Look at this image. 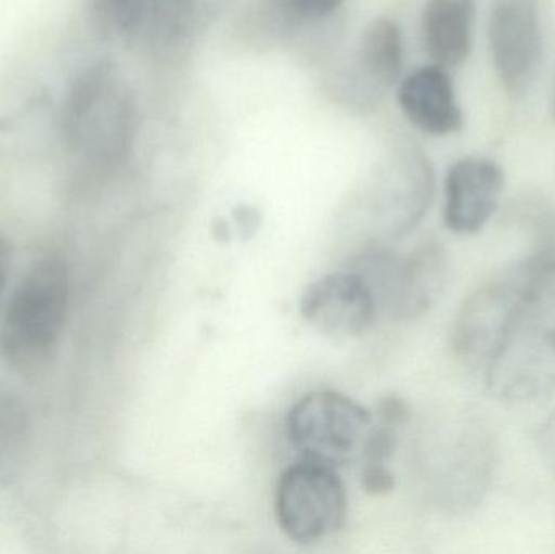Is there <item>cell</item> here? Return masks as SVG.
Returning <instances> with one entry per match:
<instances>
[{"mask_svg": "<svg viewBox=\"0 0 555 554\" xmlns=\"http://www.w3.org/2000/svg\"><path fill=\"white\" fill-rule=\"evenodd\" d=\"M456 358L495 399L528 403L555 389V241L485 283L460 308Z\"/></svg>", "mask_w": 555, "mask_h": 554, "instance_id": "cell-1", "label": "cell"}, {"mask_svg": "<svg viewBox=\"0 0 555 554\" xmlns=\"http://www.w3.org/2000/svg\"><path fill=\"white\" fill-rule=\"evenodd\" d=\"M70 301V273L57 257L36 260L16 286L2 325L0 355L23 373L41 370L61 344Z\"/></svg>", "mask_w": 555, "mask_h": 554, "instance_id": "cell-2", "label": "cell"}, {"mask_svg": "<svg viewBox=\"0 0 555 554\" xmlns=\"http://www.w3.org/2000/svg\"><path fill=\"white\" fill-rule=\"evenodd\" d=\"M356 272L367 280L378 311L397 321L423 318L439 301L450 280L446 247L426 241L404 256L380 247H369L356 259Z\"/></svg>", "mask_w": 555, "mask_h": 554, "instance_id": "cell-3", "label": "cell"}, {"mask_svg": "<svg viewBox=\"0 0 555 554\" xmlns=\"http://www.w3.org/2000/svg\"><path fill=\"white\" fill-rule=\"evenodd\" d=\"M132 126V98L116 65H91L75 80L65 104L64 129L72 149L117 155L126 150Z\"/></svg>", "mask_w": 555, "mask_h": 554, "instance_id": "cell-4", "label": "cell"}, {"mask_svg": "<svg viewBox=\"0 0 555 554\" xmlns=\"http://www.w3.org/2000/svg\"><path fill=\"white\" fill-rule=\"evenodd\" d=\"M365 407L336 390H313L289 409L287 438L302 461L341 467L361 458L372 429Z\"/></svg>", "mask_w": 555, "mask_h": 554, "instance_id": "cell-5", "label": "cell"}, {"mask_svg": "<svg viewBox=\"0 0 555 554\" xmlns=\"http://www.w3.org/2000/svg\"><path fill=\"white\" fill-rule=\"evenodd\" d=\"M275 516L281 532L293 542H320L345 526V484L328 465L309 461L291 465L276 484Z\"/></svg>", "mask_w": 555, "mask_h": 554, "instance_id": "cell-6", "label": "cell"}, {"mask_svg": "<svg viewBox=\"0 0 555 554\" xmlns=\"http://www.w3.org/2000/svg\"><path fill=\"white\" fill-rule=\"evenodd\" d=\"M489 44L505 93L521 100L533 90L544 57L538 0H495L489 20Z\"/></svg>", "mask_w": 555, "mask_h": 554, "instance_id": "cell-7", "label": "cell"}, {"mask_svg": "<svg viewBox=\"0 0 555 554\" xmlns=\"http://www.w3.org/2000/svg\"><path fill=\"white\" fill-rule=\"evenodd\" d=\"M299 309L307 324L333 340L359 337L378 314L367 280L354 269L328 273L310 283L300 296Z\"/></svg>", "mask_w": 555, "mask_h": 554, "instance_id": "cell-8", "label": "cell"}, {"mask_svg": "<svg viewBox=\"0 0 555 554\" xmlns=\"http://www.w3.org/2000/svg\"><path fill=\"white\" fill-rule=\"evenodd\" d=\"M440 497L465 511L485 498L498 468V445L491 429L476 420L456 425L439 461Z\"/></svg>", "mask_w": 555, "mask_h": 554, "instance_id": "cell-9", "label": "cell"}, {"mask_svg": "<svg viewBox=\"0 0 555 554\" xmlns=\"http://www.w3.org/2000/svg\"><path fill=\"white\" fill-rule=\"evenodd\" d=\"M372 192L378 230L388 237L410 233L426 215L434 195L429 159L416 150L400 153Z\"/></svg>", "mask_w": 555, "mask_h": 554, "instance_id": "cell-10", "label": "cell"}, {"mask_svg": "<svg viewBox=\"0 0 555 554\" xmlns=\"http://www.w3.org/2000/svg\"><path fill=\"white\" fill-rule=\"evenodd\" d=\"M504 169L485 156H465L446 178L443 220L456 234H476L489 223L504 194Z\"/></svg>", "mask_w": 555, "mask_h": 554, "instance_id": "cell-11", "label": "cell"}, {"mask_svg": "<svg viewBox=\"0 0 555 554\" xmlns=\"http://www.w3.org/2000/svg\"><path fill=\"white\" fill-rule=\"evenodd\" d=\"M397 100L408 123L427 136H452L465 123L449 70L439 65L416 68L401 78Z\"/></svg>", "mask_w": 555, "mask_h": 554, "instance_id": "cell-12", "label": "cell"}, {"mask_svg": "<svg viewBox=\"0 0 555 554\" xmlns=\"http://www.w3.org/2000/svg\"><path fill=\"white\" fill-rule=\"evenodd\" d=\"M475 18L473 0H427L421 15V35L434 64L452 70L468 61Z\"/></svg>", "mask_w": 555, "mask_h": 554, "instance_id": "cell-13", "label": "cell"}, {"mask_svg": "<svg viewBox=\"0 0 555 554\" xmlns=\"http://www.w3.org/2000/svg\"><path fill=\"white\" fill-rule=\"evenodd\" d=\"M404 42L400 26L388 18L372 20L356 48L354 77L365 93H384L400 81L403 72Z\"/></svg>", "mask_w": 555, "mask_h": 554, "instance_id": "cell-14", "label": "cell"}, {"mask_svg": "<svg viewBox=\"0 0 555 554\" xmlns=\"http://www.w3.org/2000/svg\"><path fill=\"white\" fill-rule=\"evenodd\" d=\"M29 438L25 405L15 394L0 389V488L12 480L22 464Z\"/></svg>", "mask_w": 555, "mask_h": 554, "instance_id": "cell-15", "label": "cell"}, {"mask_svg": "<svg viewBox=\"0 0 555 554\" xmlns=\"http://www.w3.org/2000/svg\"><path fill=\"white\" fill-rule=\"evenodd\" d=\"M94 25L107 36H132L149 15L150 0H88Z\"/></svg>", "mask_w": 555, "mask_h": 554, "instance_id": "cell-16", "label": "cell"}, {"mask_svg": "<svg viewBox=\"0 0 555 554\" xmlns=\"http://www.w3.org/2000/svg\"><path fill=\"white\" fill-rule=\"evenodd\" d=\"M287 16L300 22H319L332 16L345 0H278Z\"/></svg>", "mask_w": 555, "mask_h": 554, "instance_id": "cell-17", "label": "cell"}, {"mask_svg": "<svg viewBox=\"0 0 555 554\" xmlns=\"http://www.w3.org/2000/svg\"><path fill=\"white\" fill-rule=\"evenodd\" d=\"M361 484L367 493L382 497L395 488V475L385 464L362 465Z\"/></svg>", "mask_w": 555, "mask_h": 554, "instance_id": "cell-18", "label": "cell"}, {"mask_svg": "<svg viewBox=\"0 0 555 554\" xmlns=\"http://www.w3.org/2000/svg\"><path fill=\"white\" fill-rule=\"evenodd\" d=\"M537 448L544 467L555 478V410L538 429Z\"/></svg>", "mask_w": 555, "mask_h": 554, "instance_id": "cell-19", "label": "cell"}, {"mask_svg": "<svg viewBox=\"0 0 555 554\" xmlns=\"http://www.w3.org/2000/svg\"><path fill=\"white\" fill-rule=\"evenodd\" d=\"M10 263H12V250H10L9 241L0 234V293L5 288L7 279H9Z\"/></svg>", "mask_w": 555, "mask_h": 554, "instance_id": "cell-20", "label": "cell"}, {"mask_svg": "<svg viewBox=\"0 0 555 554\" xmlns=\"http://www.w3.org/2000/svg\"><path fill=\"white\" fill-rule=\"evenodd\" d=\"M236 221L240 224L241 231H247V233L253 234V231H256L257 227H259V215L256 214L254 208L240 207L236 210Z\"/></svg>", "mask_w": 555, "mask_h": 554, "instance_id": "cell-21", "label": "cell"}, {"mask_svg": "<svg viewBox=\"0 0 555 554\" xmlns=\"http://www.w3.org/2000/svg\"><path fill=\"white\" fill-rule=\"evenodd\" d=\"M553 116L555 119V87H554V94H553Z\"/></svg>", "mask_w": 555, "mask_h": 554, "instance_id": "cell-22", "label": "cell"}]
</instances>
